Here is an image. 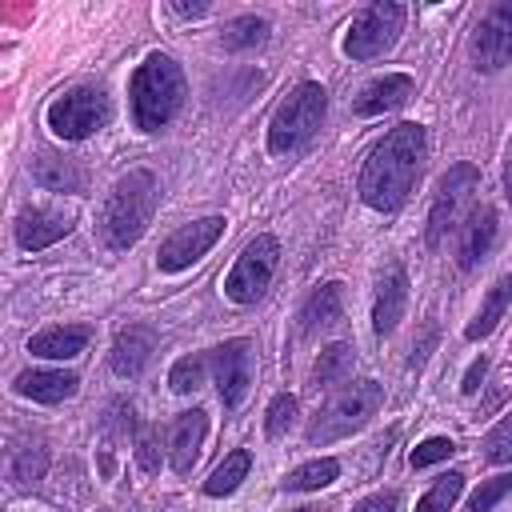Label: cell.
Here are the masks:
<instances>
[{"mask_svg":"<svg viewBox=\"0 0 512 512\" xmlns=\"http://www.w3.org/2000/svg\"><path fill=\"white\" fill-rule=\"evenodd\" d=\"M464 492V472H444L420 500H416V512H448Z\"/></svg>","mask_w":512,"mask_h":512,"instance_id":"obj_28","label":"cell"},{"mask_svg":"<svg viewBox=\"0 0 512 512\" xmlns=\"http://www.w3.org/2000/svg\"><path fill=\"white\" fill-rule=\"evenodd\" d=\"M508 304H512V276H500V280L488 288V296H484L480 312L472 316V324L464 328V336H468V340H484V336L504 320Z\"/></svg>","mask_w":512,"mask_h":512,"instance_id":"obj_22","label":"cell"},{"mask_svg":"<svg viewBox=\"0 0 512 512\" xmlns=\"http://www.w3.org/2000/svg\"><path fill=\"white\" fill-rule=\"evenodd\" d=\"M328 112V92L316 80H304L288 92V100L276 104L272 120H268V152L272 156H292L300 152L324 124Z\"/></svg>","mask_w":512,"mask_h":512,"instance_id":"obj_4","label":"cell"},{"mask_svg":"<svg viewBox=\"0 0 512 512\" xmlns=\"http://www.w3.org/2000/svg\"><path fill=\"white\" fill-rule=\"evenodd\" d=\"M220 236H224V216H200V220H192V224H180V228L160 244V252H156L160 272H184V268H192Z\"/></svg>","mask_w":512,"mask_h":512,"instance_id":"obj_12","label":"cell"},{"mask_svg":"<svg viewBox=\"0 0 512 512\" xmlns=\"http://www.w3.org/2000/svg\"><path fill=\"white\" fill-rule=\"evenodd\" d=\"M340 308H344V284L340 280H328V284L312 288L308 300L300 304V332L328 328L332 320H340Z\"/></svg>","mask_w":512,"mask_h":512,"instance_id":"obj_21","label":"cell"},{"mask_svg":"<svg viewBox=\"0 0 512 512\" xmlns=\"http://www.w3.org/2000/svg\"><path fill=\"white\" fill-rule=\"evenodd\" d=\"M276 264H280V240L260 232L256 240H248V248L236 256L232 272L224 276V296L232 304H256L264 296V288L272 284Z\"/></svg>","mask_w":512,"mask_h":512,"instance_id":"obj_7","label":"cell"},{"mask_svg":"<svg viewBox=\"0 0 512 512\" xmlns=\"http://www.w3.org/2000/svg\"><path fill=\"white\" fill-rule=\"evenodd\" d=\"M152 352H156V332H152L148 324H128V328L112 340L108 364H112V372H116V376L132 380V376H140V372L148 368Z\"/></svg>","mask_w":512,"mask_h":512,"instance_id":"obj_16","label":"cell"},{"mask_svg":"<svg viewBox=\"0 0 512 512\" xmlns=\"http://www.w3.org/2000/svg\"><path fill=\"white\" fill-rule=\"evenodd\" d=\"M504 196L512 204V140H508V152H504Z\"/></svg>","mask_w":512,"mask_h":512,"instance_id":"obj_40","label":"cell"},{"mask_svg":"<svg viewBox=\"0 0 512 512\" xmlns=\"http://www.w3.org/2000/svg\"><path fill=\"white\" fill-rule=\"evenodd\" d=\"M484 460H492V464H512V412L484 436Z\"/></svg>","mask_w":512,"mask_h":512,"instance_id":"obj_32","label":"cell"},{"mask_svg":"<svg viewBox=\"0 0 512 512\" xmlns=\"http://www.w3.org/2000/svg\"><path fill=\"white\" fill-rule=\"evenodd\" d=\"M204 436H208V412H204V408H192V412H180V416H176L172 440H168V464H172L176 476H188V472H192Z\"/></svg>","mask_w":512,"mask_h":512,"instance_id":"obj_17","label":"cell"},{"mask_svg":"<svg viewBox=\"0 0 512 512\" xmlns=\"http://www.w3.org/2000/svg\"><path fill=\"white\" fill-rule=\"evenodd\" d=\"M352 512H396V492H376V496L360 500Z\"/></svg>","mask_w":512,"mask_h":512,"instance_id":"obj_36","label":"cell"},{"mask_svg":"<svg viewBox=\"0 0 512 512\" xmlns=\"http://www.w3.org/2000/svg\"><path fill=\"white\" fill-rule=\"evenodd\" d=\"M492 240H496V208H472L468 220L460 224V244H456V264L464 272H472L488 252H492Z\"/></svg>","mask_w":512,"mask_h":512,"instance_id":"obj_18","label":"cell"},{"mask_svg":"<svg viewBox=\"0 0 512 512\" xmlns=\"http://www.w3.org/2000/svg\"><path fill=\"white\" fill-rule=\"evenodd\" d=\"M468 56L480 72H500L512 64V0H496L468 36Z\"/></svg>","mask_w":512,"mask_h":512,"instance_id":"obj_10","label":"cell"},{"mask_svg":"<svg viewBox=\"0 0 512 512\" xmlns=\"http://www.w3.org/2000/svg\"><path fill=\"white\" fill-rule=\"evenodd\" d=\"M296 412H300V404H296V396L292 392H280V396H272V404H268V412H264V432L276 440V436H284L292 424H296Z\"/></svg>","mask_w":512,"mask_h":512,"instance_id":"obj_29","label":"cell"},{"mask_svg":"<svg viewBox=\"0 0 512 512\" xmlns=\"http://www.w3.org/2000/svg\"><path fill=\"white\" fill-rule=\"evenodd\" d=\"M456 452V444L448 440V436H428V440H420L416 448H412V468H428V464H436V460H448Z\"/></svg>","mask_w":512,"mask_h":512,"instance_id":"obj_34","label":"cell"},{"mask_svg":"<svg viewBox=\"0 0 512 512\" xmlns=\"http://www.w3.org/2000/svg\"><path fill=\"white\" fill-rule=\"evenodd\" d=\"M412 96H416V80H412L408 72H384V76L368 80V84L356 92L352 112H356V116H384V112L404 108Z\"/></svg>","mask_w":512,"mask_h":512,"instance_id":"obj_13","label":"cell"},{"mask_svg":"<svg viewBox=\"0 0 512 512\" xmlns=\"http://www.w3.org/2000/svg\"><path fill=\"white\" fill-rule=\"evenodd\" d=\"M92 340V328L88 324H56V328H44L28 340V352L40 356V360H72L88 348Z\"/></svg>","mask_w":512,"mask_h":512,"instance_id":"obj_20","label":"cell"},{"mask_svg":"<svg viewBox=\"0 0 512 512\" xmlns=\"http://www.w3.org/2000/svg\"><path fill=\"white\" fill-rule=\"evenodd\" d=\"M136 464L140 472H160V448H156V432L152 428H140L136 432Z\"/></svg>","mask_w":512,"mask_h":512,"instance_id":"obj_35","label":"cell"},{"mask_svg":"<svg viewBox=\"0 0 512 512\" xmlns=\"http://www.w3.org/2000/svg\"><path fill=\"white\" fill-rule=\"evenodd\" d=\"M44 468H48V452H44L40 444L20 448V452H16V460H12V480H20V484L40 480V476H44Z\"/></svg>","mask_w":512,"mask_h":512,"instance_id":"obj_33","label":"cell"},{"mask_svg":"<svg viewBox=\"0 0 512 512\" xmlns=\"http://www.w3.org/2000/svg\"><path fill=\"white\" fill-rule=\"evenodd\" d=\"M108 112H112L108 92L96 84H80V88H68L64 96H56L48 104V128L60 140H84L108 120Z\"/></svg>","mask_w":512,"mask_h":512,"instance_id":"obj_8","label":"cell"},{"mask_svg":"<svg viewBox=\"0 0 512 512\" xmlns=\"http://www.w3.org/2000/svg\"><path fill=\"white\" fill-rule=\"evenodd\" d=\"M476 184H480V168L468 164V160L452 164V168L440 176L436 196H432V208H428V244H432V248H436L452 228H460V216H464V208L472 204Z\"/></svg>","mask_w":512,"mask_h":512,"instance_id":"obj_9","label":"cell"},{"mask_svg":"<svg viewBox=\"0 0 512 512\" xmlns=\"http://www.w3.org/2000/svg\"><path fill=\"white\" fill-rule=\"evenodd\" d=\"M32 176H36V184L48 188V192H80V172H76L68 160L52 156V152H40V156L32 160Z\"/></svg>","mask_w":512,"mask_h":512,"instance_id":"obj_25","label":"cell"},{"mask_svg":"<svg viewBox=\"0 0 512 512\" xmlns=\"http://www.w3.org/2000/svg\"><path fill=\"white\" fill-rule=\"evenodd\" d=\"M424 168V128L404 120L392 132H384V140L372 144L364 168H360V200L376 212H396Z\"/></svg>","mask_w":512,"mask_h":512,"instance_id":"obj_1","label":"cell"},{"mask_svg":"<svg viewBox=\"0 0 512 512\" xmlns=\"http://www.w3.org/2000/svg\"><path fill=\"white\" fill-rule=\"evenodd\" d=\"M248 468H252V452H248V448L228 452L224 464H216L212 476L204 480V496H232V492L240 488V480L248 476Z\"/></svg>","mask_w":512,"mask_h":512,"instance_id":"obj_24","label":"cell"},{"mask_svg":"<svg viewBox=\"0 0 512 512\" xmlns=\"http://www.w3.org/2000/svg\"><path fill=\"white\" fill-rule=\"evenodd\" d=\"M208 368H212L220 404H224V408H240L244 396H248V388H252V344H248L244 336L216 344V348L208 352Z\"/></svg>","mask_w":512,"mask_h":512,"instance_id":"obj_11","label":"cell"},{"mask_svg":"<svg viewBox=\"0 0 512 512\" xmlns=\"http://www.w3.org/2000/svg\"><path fill=\"white\" fill-rule=\"evenodd\" d=\"M76 384H80V376L64 372V368H28V372L16 376L12 388L20 396L36 400V404H60V400H68L76 392Z\"/></svg>","mask_w":512,"mask_h":512,"instance_id":"obj_19","label":"cell"},{"mask_svg":"<svg viewBox=\"0 0 512 512\" xmlns=\"http://www.w3.org/2000/svg\"><path fill=\"white\" fill-rule=\"evenodd\" d=\"M72 224H76V220H72L68 212L32 204V208H24V212L16 216V244H20L24 252H40V248L64 240V236L72 232Z\"/></svg>","mask_w":512,"mask_h":512,"instance_id":"obj_14","label":"cell"},{"mask_svg":"<svg viewBox=\"0 0 512 512\" xmlns=\"http://www.w3.org/2000/svg\"><path fill=\"white\" fill-rule=\"evenodd\" d=\"M128 96H132L136 128L140 132H160L180 112V104L188 96V84H184L180 64L168 52H152V56H144V64H136Z\"/></svg>","mask_w":512,"mask_h":512,"instance_id":"obj_2","label":"cell"},{"mask_svg":"<svg viewBox=\"0 0 512 512\" xmlns=\"http://www.w3.org/2000/svg\"><path fill=\"white\" fill-rule=\"evenodd\" d=\"M156 196H160V192H156V176H152L148 168L124 172V176L112 184V192H108V200H104V208H100L104 244L116 248V252L132 248V244L148 232V224H152Z\"/></svg>","mask_w":512,"mask_h":512,"instance_id":"obj_3","label":"cell"},{"mask_svg":"<svg viewBox=\"0 0 512 512\" xmlns=\"http://www.w3.org/2000/svg\"><path fill=\"white\" fill-rule=\"evenodd\" d=\"M380 404H384V388H380L376 380H356V384H348L340 396H332V400L316 412V420L308 424L304 436H308L312 448H316V444H332V440H340V436L364 428V424L376 416Z\"/></svg>","mask_w":512,"mask_h":512,"instance_id":"obj_5","label":"cell"},{"mask_svg":"<svg viewBox=\"0 0 512 512\" xmlns=\"http://www.w3.org/2000/svg\"><path fill=\"white\" fill-rule=\"evenodd\" d=\"M512 492V472H504V476H492V480H484L476 492H472V500H468V512H492L496 504H500V496H508Z\"/></svg>","mask_w":512,"mask_h":512,"instance_id":"obj_31","label":"cell"},{"mask_svg":"<svg viewBox=\"0 0 512 512\" xmlns=\"http://www.w3.org/2000/svg\"><path fill=\"white\" fill-rule=\"evenodd\" d=\"M172 12H176V16L196 20V16H204V12H208V4H180V0H176V4H172Z\"/></svg>","mask_w":512,"mask_h":512,"instance_id":"obj_39","label":"cell"},{"mask_svg":"<svg viewBox=\"0 0 512 512\" xmlns=\"http://www.w3.org/2000/svg\"><path fill=\"white\" fill-rule=\"evenodd\" d=\"M352 368H356V352L352 344H328L312 368V388H340L344 380H352Z\"/></svg>","mask_w":512,"mask_h":512,"instance_id":"obj_23","label":"cell"},{"mask_svg":"<svg viewBox=\"0 0 512 512\" xmlns=\"http://www.w3.org/2000/svg\"><path fill=\"white\" fill-rule=\"evenodd\" d=\"M432 340H436V324H428V328H424V336H420V344H412L408 368H420V364L428 360V348H432Z\"/></svg>","mask_w":512,"mask_h":512,"instance_id":"obj_37","label":"cell"},{"mask_svg":"<svg viewBox=\"0 0 512 512\" xmlns=\"http://www.w3.org/2000/svg\"><path fill=\"white\" fill-rule=\"evenodd\" d=\"M100 512H108V508H100Z\"/></svg>","mask_w":512,"mask_h":512,"instance_id":"obj_41","label":"cell"},{"mask_svg":"<svg viewBox=\"0 0 512 512\" xmlns=\"http://www.w3.org/2000/svg\"><path fill=\"white\" fill-rule=\"evenodd\" d=\"M336 476H340V460H336V456H320V460H308V464L292 468L280 488H284V492H316V488L332 484Z\"/></svg>","mask_w":512,"mask_h":512,"instance_id":"obj_26","label":"cell"},{"mask_svg":"<svg viewBox=\"0 0 512 512\" xmlns=\"http://www.w3.org/2000/svg\"><path fill=\"white\" fill-rule=\"evenodd\" d=\"M484 372H488V360H484V356H480V360H472V368L464 372V384H460V392H464V396H472V392L480 388Z\"/></svg>","mask_w":512,"mask_h":512,"instance_id":"obj_38","label":"cell"},{"mask_svg":"<svg viewBox=\"0 0 512 512\" xmlns=\"http://www.w3.org/2000/svg\"><path fill=\"white\" fill-rule=\"evenodd\" d=\"M264 40H268V20L264 16H236L220 32V44L228 52H248V48H260Z\"/></svg>","mask_w":512,"mask_h":512,"instance_id":"obj_27","label":"cell"},{"mask_svg":"<svg viewBox=\"0 0 512 512\" xmlns=\"http://www.w3.org/2000/svg\"><path fill=\"white\" fill-rule=\"evenodd\" d=\"M400 28H404V4L376 0V4H368L352 16V24L344 32V52L352 60H376L396 44Z\"/></svg>","mask_w":512,"mask_h":512,"instance_id":"obj_6","label":"cell"},{"mask_svg":"<svg viewBox=\"0 0 512 512\" xmlns=\"http://www.w3.org/2000/svg\"><path fill=\"white\" fill-rule=\"evenodd\" d=\"M204 364H208V356H180L172 364V372H168L172 392H196L200 388V376H204Z\"/></svg>","mask_w":512,"mask_h":512,"instance_id":"obj_30","label":"cell"},{"mask_svg":"<svg viewBox=\"0 0 512 512\" xmlns=\"http://www.w3.org/2000/svg\"><path fill=\"white\" fill-rule=\"evenodd\" d=\"M404 304H408V272L400 260H392L384 272H380V284H376V300H372V332L376 336H388L400 316H404Z\"/></svg>","mask_w":512,"mask_h":512,"instance_id":"obj_15","label":"cell"}]
</instances>
